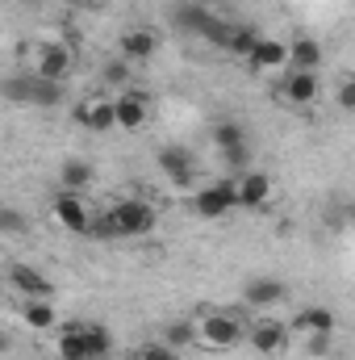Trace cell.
Masks as SVG:
<instances>
[{"mask_svg": "<svg viewBox=\"0 0 355 360\" xmlns=\"http://www.w3.org/2000/svg\"><path fill=\"white\" fill-rule=\"evenodd\" d=\"M213 147L222 151V160H230L234 168H243L247 164V130L239 126V122H217L213 126Z\"/></svg>", "mask_w": 355, "mask_h": 360, "instance_id": "14", "label": "cell"}, {"mask_svg": "<svg viewBox=\"0 0 355 360\" xmlns=\"http://www.w3.org/2000/svg\"><path fill=\"white\" fill-rule=\"evenodd\" d=\"M25 231H29L25 214H21V210H13V205H0V235H4V239H21Z\"/></svg>", "mask_w": 355, "mask_h": 360, "instance_id": "27", "label": "cell"}, {"mask_svg": "<svg viewBox=\"0 0 355 360\" xmlns=\"http://www.w3.org/2000/svg\"><path fill=\"white\" fill-rule=\"evenodd\" d=\"M322 42L318 38H293L288 42V68L297 72H322Z\"/></svg>", "mask_w": 355, "mask_h": 360, "instance_id": "19", "label": "cell"}, {"mask_svg": "<svg viewBox=\"0 0 355 360\" xmlns=\"http://www.w3.org/2000/svg\"><path fill=\"white\" fill-rule=\"evenodd\" d=\"M134 360H180V352H172L163 340H155V344H142V348L134 352Z\"/></svg>", "mask_w": 355, "mask_h": 360, "instance_id": "28", "label": "cell"}, {"mask_svg": "<svg viewBox=\"0 0 355 360\" xmlns=\"http://www.w3.org/2000/svg\"><path fill=\"white\" fill-rule=\"evenodd\" d=\"M293 327L305 331V335H335V310L330 306H305L293 319Z\"/></svg>", "mask_w": 355, "mask_h": 360, "instance_id": "21", "label": "cell"}, {"mask_svg": "<svg viewBox=\"0 0 355 360\" xmlns=\"http://www.w3.org/2000/svg\"><path fill=\"white\" fill-rule=\"evenodd\" d=\"M247 63H251V72H260V76H280V72L288 68V42L260 34L255 46H251V55H247Z\"/></svg>", "mask_w": 355, "mask_h": 360, "instance_id": "11", "label": "cell"}, {"mask_svg": "<svg viewBox=\"0 0 355 360\" xmlns=\"http://www.w3.org/2000/svg\"><path fill=\"white\" fill-rule=\"evenodd\" d=\"M284 297H288V285L276 281V276H255V281H247V289H243V302H247L255 314H267V310L280 306Z\"/></svg>", "mask_w": 355, "mask_h": 360, "instance_id": "13", "label": "cell"}, {"mask_svg": "<svg viewBox=\"0 0 355 360\" xmlns=\"http://www.w3.org/2000/svg\"><path fill=\"white\" fill-rule=\"evenodd\" d=\"M130 360H134V356H130Z\"/></svg>", "mask_w": 355, "mask_h": 360, "instance_id": "35", "label": "cell"}, {"mask_svg": "<svg viewBox=\"0 0 355 360\" xmlns=\"http://www.w3.org/2000/svg\"><path fill=\"white\" fill-rule=\"evenodd\" d=\"M4 96H8V101H21V105H29V76H8Z\"/></svg>", "mask_w": 355, "mask_h": 360, "instance_id": "29", "label": "cell"}, {"mask_svg": "<svg viewBox=\"0 0 355 360\" xmlns=\"http://www.w3.org/2000/svg\"><path fill=\"white\" fill-rule=\"evenodd\" d=\"M51 214H55V222L67 231V235H92V205L84 193H55V201H51Z\"/></svg>", "mask_w": 355, "mask_h": 360, "instance_id": "3", "label": "cell"}, {"mask_svg": "<svg viewBox=\"0 0 355 360\" xmlns=\"http://www.w3.org/2000/svg\"><path fill=\"white\" fill-rule=\"evenodd\" d=\"M55 352H59V360H88L84 323H63V327H55Z\"/></svg>", "mask_w": 355, "mask_h": 360, "instance_id": "18", "label": "cell"}, {"mask_svg": "<svg viewBox=\"0 0 355 360\" xmlns=\"http://www.w3.org/2000/svg\"><path fill=\"white\" fill-rule=\"evenodd\" d=\"M155 226H159V210L147 197H121L105 214L92 218V231L109 239H147Z\"/></svg>", "mask_w": 355, "mask_h": 360, "instance_id": "1", "label": "cell"}, {"mask_svg": "<svg viewBox=\"0 0 355 360\" xmlns=\"http://www.w3.org/2000/svg\"><path fill=\"white\" fill-rule=\"evenodd\" d=\"M84 340H88V360H109V352H113V335H109V327H100V323H84Z\"/></svg>", "mask_w": 355, "mask_h": 360, "instance_id": "24", "label": "cell"}, {"mask_svg": "<svg viewBox=\"0 0 355 360\" xmlns=\"http://www.w3.org/2000/svg\"><path fill=\"white\" fill-rule=\"evenodd\" d=\"M63 101V84H55V80H34L29 76V105L34 109H55Z\"/></svg>", "mask_w": 355, "mask_h": 360, "instance_id": "23", "label": "cell"}, {"mask_svg": "<svg viewBox=\"0 0 355 360\" xmlns=\"http://www.w3.org/2000/svg\"><path fill=\"white\" fill-rule=\"evenodd\" d=\"M92 180H96V168L88 160H63V168H59V188L63 193H88Z\"/></svg>", "mask_w": 355, "mask_h": 360, "instance_id": "20", "label": "cell"}, {"mask_svg": "<svg viewBox=\"0 0 355 360\" xmlns=\"http://www.w3.org/2000/svg\"><path fill=\"white\" fill-rule=\"evenodd\" d=\"M339 109H343V113L355 109V80H343V84H339Z\"/></svg>", "mask_w": 355, "mask_h": 360, "instance_id": "32", "label": "cell"}, {"mask_svg": "<svg viewBox=\"0 0 355 360\" xmlns=\"http://www.w3.org/2000/svg\"><path fill=\"white\" fill-rule=\"evenodd\" d=\"M155 164H159V172L172 180V184H180V188H196V155H192L188 147H159Z\"/></svg>", "mask_w": 355, "mask_h": 360, "instance_id": "9", "label": "cell"}, {"mask_svg": "<svg viewBox=\"0 0 355 360\" xmlns=\"http://www.w3.org/2000/svg\"><path fill=\"white\" fill-rule=\"evenodd\" d=\"M21 323L29 331H55L59 327V306L55 297H21Z\"/></svg>", "mask_w": 355, "mask_h": 360, "instance_id": "17", "label": "cell"}, {"mask_svg": "<svg viewBox=\"0 0 355 360\" xmlns=\"http://www.w3.org/2000/svg\"><path fill=\"white\" fill-rule=\"evenodd\" d=\"M163 344H168L172 352L192 348V344H196V323H192V319H172V323L163 327Z\"/></svg>", "mask_w": 355, "mask_h": 360, "instance_id": "22", "label": "cell"}, {"mask_svg": "<svg viewBox=\"0 0 355 360\" xmlns=\"http://www.w3.org/2000/svg\"><path fill=\"white\" fill-rule=\"evenodd\" d=\"M8 348H13V340H8V331H4V327H0V356H4V352H8Z\"/></svg>", "mask_w": 355, "mask_h": 360, "instance_id": "33", "label": "cell"}, {"mask_svg": "<svg viewBox=\"0 0 355 360\" xmlns=\"http://www.w3.org/2000/svg\"><path fill=\"white\" fill-rule=\"evenodd\" d=\"M147 122H151V101H147L142 92H121V96H113V130L134 134V130H142Z\"/></svg>", "mask_w": 355, "mask_h": 360, "instance_id": "10", "label": "cell"}, {"mask_svg": "<svg viewBox=\"0 0 355 360\" xmlns=\"http://www.w3.org/2000/svg\"><path fill=\"white\" fill-rule=\"evenodd\" d=\"M243 335H247L251 348L264 352V356H280V352L288 348V323H280V319H272V314H255Z\"/></svg>", "mask_w": 355, "mask_h": 360, "instance_id": "8", "label": "cell"}, {"mask_svg": "<svg viewBox=\"0 0 355 360\" xmlns=\"http://www.w3.org/2000/svg\"><path fill=\"white\" fill-rule=\"evenodd\" d=\"M72 68H76V55H72V46H63V42H38L34 46V80H55V84H63L67 76H72Z\"/></svg>", "mask_w": 355, "mask_h": 360, "instance_id": "4", "label": "cell"}, {"mask_svg": "<svg viewBox=\"0 0 355 360\" xmlns=\"http://www.w3.org/2000/svg\"><path fill=\"white\" fill-rule=\"evenodd\" d=\"M92 4H105V0H92Z\"/></svg>", "mask_w": 355, "mask_h": 360, "instance_id": "34", "label": "cell"}, {"mask_svg": "<svg viewBox=\"0 0 355 360\" xmlns=\"http://www.w3.org/2000/svg\"><path fill=\"white\" fill-rule=\"evenodd\" d=\"M76 126H84L88 134H109L113 130V101L109 96H88L76 105Z\"/></svg>", "mask_w": 355, "mask_h": 360, "instance_id": "16", "label": "cell"}, {"mask_svg": "<svg viewBox=\"0 0 355 360\" xmlns=\"http://www.w3.org/2000/svg\"><path fill=\"white\" fill-rule=\"evenodd\" d=\"M105 80H109V84H126V80H130V63H126V59H121V63H109V68H105Z\"/></svg>", "mask_w": 355, "mask_h": 360, "instance_id": "31", "label": "cell"}, {"mask_svg": "<svg viewBox=\"0 0 355 360\" xmlns=\"http://www.w3.org/2000/svg\"><path fill=\"white\" fill-rule=\"evenodd\" d=\"M230 210H239L234 205V180H213V184H201L192 193V214L205 218V222H217Z\"/></svg>", "mask_w": 355, "mask_h": 360, "instance_id": "6", "label": "cell"}, {"mask_svg": "<svg viewBox=\"0 0 355 360\" xmlns=\"http://www.w3.org/2000/svg\"><path fill=\"white\" fill-rule=\"evenodd\" d=\"M8 285H13L21 297H55V281H51L42 269H34V264H21V260L8 269Z\"/></svg>", "mask_w": 355, "mask_h": 360, "instance_id": "15", "label": "cell"}, {"mask_svg": "<svg viewBox=\"0 0 355 360\" xmlns=\"http://www.w3.org/2000/svg\"><path fill=\"white\" fill-rule=\"evenodd\" d=\"M213 17H217V13H209V8H201V4H188V8H180V25H184L188 34H196V38L209 30V21H213Z\"/></svg>", "mask_w": 355, "mask_h": 360, "instance_id": "26", "label": "cell"}, {"mask_svg": "<svg viewBox=\"0 0 355 360\" xmlns=\"http://www.w3.org/2000/svg\"><path fill=\"white\" fill-rule=\"evenodd\" d=\"M330 352V335H305V356H326Z\"/></svg>", "mask_w": 355, "mask_h": 360, "instance_id": "30", "label": "cell"}, {"mask_svg": "<svg viewBox=\"0 0 355 360\" xmlns=\"http://www.w3.org/2000/svg\"><path fill=\"white\" fill-rule=\"evenodd\" d=\"M280 101L293 105V109H309L318 96H322V72H297V68H284L280 72Z\"/></svg>", "mask_w": 355, "mask_h": 360, "instance_id": "7", "label": "cell"}, {"mask_svg": "<svg viewBox=\"0 0 355 360\" xmlns=\"http://www.w3.org/2000/svg\"><path fill=\"white\" fill-rule=\"evenodd\" d=\"M117 51H121V59H126V63H147V59H155V55H159V34H155L151 25L121 30Z\"/></svg>", "mask_w": 355, "mask_h": 360, "instance_id": "12", "label": "cell"}, {"mask_svg": "<svg viewBox=\"0 0 355 360\" xmlns=\"http://www.w3.org/2000/svg\"><path fill=\"white\" fill-rule=\"evenodd\" d=\"M196 344H205L209 352H230V348H239V344H243V323H239V314H230V310H209V314H201V323H196Z\"/></svg>", "mask_w": 355, "mask_h": 360, "instance_id": "2", "label": "cell"}, {"mask_svg": "<svg viewBox=\"0 0 355 360\" xmlns=\"http://www.w3.org/2000/svg\"><path fill=\"white\" fill-rule=\"evenodd\" d=\"M234 180V205L239 210H264V205H272V197H276V180L267 176V172H260V168H243Z\"/></svg>", "mask_w": 355, "mask_h": 360, "instance_id": "5", "label": "cell"}, {"mask_svg": "<svg viewBox=\"0 0 355 360\" xmlns=\"http://www.w3.org/2000/svg\"><path fill=\"white\" fill-rule=\"evenodd\" d=\"M255 38H260V34H255L251 25H234L222 51H226V55H239V59H247V55H251V46H255Z\"/></svg>", "mask_w": 355, "mask_h": 360, "instance_id": "25", "label": "cell"}]
</instances>
